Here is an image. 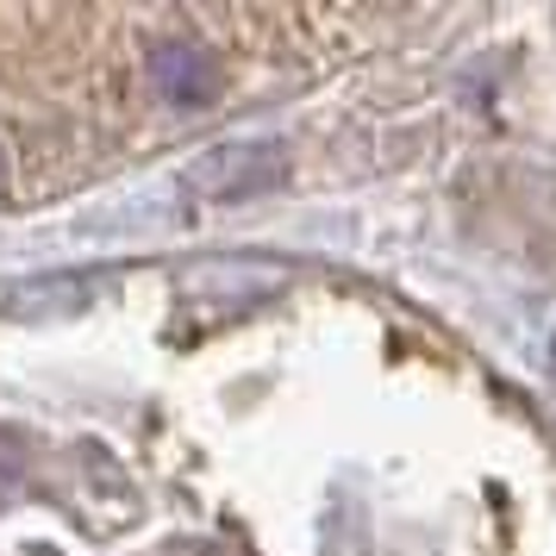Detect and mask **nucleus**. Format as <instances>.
<instances>
[{
    "mask_svg": "<svg viewBox=\"0 0 556 556\" xmlns=\"http://www.w3.org/2000/svg\"><path fill=\"white\" fill-rule=\"evenodd\" d=\"M288 181V151L276 138H256V144H213L181 169V188L194 201H256V194H276Z\"/></svg>",
    "mask_w": 556,
    "mask_h": 556,
    "instance_id": "nucleus-1",
    "label": "nucleus"
}]
</instances>
